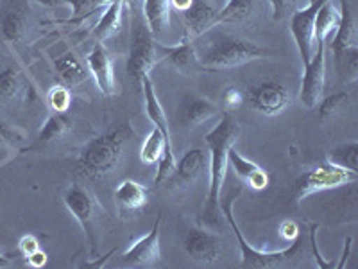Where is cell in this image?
Listing matches in <instances>:
<instances>
[{
    "mask_svg": "<svg viewBox=\"0 0 358 269\" xmlns=\"http://www.w3.org/2000/svg\"><path fill=\"white\" fill-rule=\"evenodd\" d=\"M86 63H88L90 74L94 76L95 81H97L99 90L106 97H111L118 92L117 88V78H115L113 72V63H111V57L108 54V50L102 47V43L94 45V49L90 50L88 56H86Z\"/></svg>",
    "mask_w": 358,
    "mask_h": 269,
    "instance_id": "12",
    "label": "cell"
},
{
    "mask_svg": "<svg viewBox=\"0 0 358 269\" xmlns=\"http://www.w3.org/2000/svg\"><path fill=\"white\" fill-rule=\"evenodd\" d=\"M280 235L285 239V241H296L297 237H299V226H297L296 221L292 219H287L281 223L280 226Z\"/></svg>",
    "mask_w": 358,
    "mask_h": 269,
    "instance_id": "37",
    "label": "cell"
},
{
    "mask_svg": "<svg viewBox=\"0 0 358 269\" xmlns=\"http://www.w3.org/2000/svg\"><path fill=\"white\" fill-rule=\"evenodd\" d=\"M357 178V172L337 167V165H334L330 162L322 163V165L312 169L310 172H305L301 178L297 179L296 200H303V198L310 196L313 192L328 191V188H337L342 187V185L353 184Z\"/></svg>",
    "mask_w": 358,
    "mask_h": 269,
    "instance_id": "6",
    "label": "cell"
},
{
    "mask_svg": "<svg viewBox=\"0 0 358 269\" xmlns=\"http://www.w3.org/2000/svg\"><path fill=\"white\" fill-rule=\"evenodd\" d=\"M224 104L228 108H238L244 102V94H242L238 88H229L226 94H224Z\"/></svg>",
    "mask_w": 358,
    "mask_h": 269,
    "instance_id": "39",
    "label": "cell"
},
{
    "mask_svg": "<svg viewBox=\"0 0 358 269\" xmlns=\"http://www.w3.org/2000/svg\"><path fill=\"white\" fill-rule=\"evenodd\" d=\"M271 50L264 49L260 45L251 43L248 40H236V38H226V40L217 41L210 49L204 50L199 57L201 67L212 70L233 69V67L248 65L255 60L268 56Z\"/></svg>",
    "mask_w": 358,
    "mask_h": 269,
    "instance_id": "5",
    "label": "cell"
},
{
    "mask_svg": "<svg viewBox=\"0 0 358 269\" xmlns=\"http://www.w3.org/2000/svg\"><path fill=\"white\" fill-rule=\"evenodd\" d=\"M18 248H20V251L24 253L25 257H29L31 253L40 249V242H38V239L34 235H24L20 239V242H18Z\"/></svg>",
    "mask_w": 358,
    "mask_h": 269,
    "instance_id": "41",
    "label": "cell"
},
{
    "mask_svg": "<svg viewBox=\"0 0 358 269\" xmlns=\"http://www.w3.org/2000/svg\"><path fill=\"white\" fill-rule=\"evenodd\" d=\"M324 41H319L312 60L305 65L301 83V102L306 108L317 106L322 99V92H324Z\"/></svg>",
    "mask_w": 358,
    "mask_h": 269,
    "instance_id": "9",
    "label": "cell"
},
{
    "mask_svg": "<svg viewBox=\"0 0 358 269\" xmlns=\"http://www.w3.org/2000/svg\"><path fill=\"white\" fill-rule=\"evenodd\" d=\"M142 0H124V4H127L129 8H136V4H140Z\"/></svg>",
    "mask_w": 358,
    "mask_h": 269,
    "instance_id": "46",
    "label": "cell"
},
{
    "mask_svg": "<svg viewBox=\"0 0 358 269\" xmlns=\"http://www.w3.org/2000/svg\"><path fill=\"white\" fill-rule=\"evenodd\" d=\"M57 76L70 86L81 85L83 81L88 79V70L85 69L81 62H79L73 53H65L54 62Z\"/></svg>",
    "mask_w": 358,
    "mask_h": 269,
    "instance_id": "23",
    "label": "cell"
},
{
    "mask_svg": "<svg viewBox=\"0 0 358 269\" xmlns=\"http://www.w3.org/2000/svg\"><path fill=\"white\" fill-rule=\"evenodd\" d=\"M348 101H350V94L348 92H338V94H334L330 97L319 101V120L321 123L330 120L337 111H341L342 108L346 106Z\"/></svg>",
    "mask_w": 358,
    "mask_h": 269,
    "instance_id": "32",
    "label": "cell"
},
{
    "mask_svg": "<svg viewBox=\"0 0 358 269\" xmlns=\"http://www.w3.org/2000/svg\"><path fill=\"white\" fill-rule=\"evenodd\" d=\"M171 4H172V8H174V9H178V11H181V13H183L185 9H188V8H190L192 0H171Z\"/></svg>",
    "mask_w": 358,
    "mask_h": 269,
    "instance_id": "44",
    "label": "cell"
},
{
    "mask_svg": "<svg viewBox=\"0 0 358 269\" xmlns=\"http://www.w3.org/2000/svg\"><path fill=\"white\" fill-rule=\"evenodd\" d=\"M122 9H124V0H113L110 6H108L106 13L102 15V18L99 20V24L94 29V36L99 41H104L108 38L113 36L115 33H118V29L122 25Z\"/></svg>",
    "mask_w": 358,
    "mask_h": 269,
    "instance_id": "25",
    "label": "cell"
},
{
    "mask_svg": "<svg viewBox=\"0 0 358 269\" xmlns=\"http://www.w3.org/2000/svg\"><path fill=\"white\" fill-rule=\"evenodd\" d=\"M158 54L159 60L167 62L169 65L174 67L179 72H192V70L197 67V56L196 50H194V45L190 43V38L185 36L183 41L174 47H165V45H158Z\"/></svg>",
    "mask_w": 358,
    "mask_h": 269,
    "instance_id": "16",
    "label": "cell"
},
{
    "mask_svg": "<svg viewBox=\"0 0 358 269\" xmlns=\"http://www.w3.org/2000/svg\"><path fill=\"white\" fill-rule=\"evenodd\" d=\"M133 137L129 126H118L110 133L99 134L90 140L78 158V172L90 181L106 178L120 162L124 146Z\"/></svg>",
    "mask_w": 358,
    "mask_h": 269,
    "instance_id": "2",
    "label": "cell"
},
{
    "mask_svg": "<svg viewBox=\"0 0 358 269\" xmlns=\"http://www.w3.org/2000/svg\"><path fill=\"white\" fill-rule=\"evenodd\" d=\"M208 165H210V156L203 149H190L183 158L179 160V163H176L174 178L172 179L179 187H187L201 172L208 171Z\"/></svg>",
    "mask_w": 358,
    "mask_h": 269,
    "instance_id": "17",
    "label": "cell"
},
{
    "mask_svg": "<svg viewBox=\"0 0 358 269\" xmlns=\"http://www.w3.org/2000/svg\"><path fill=\"white\" fill-rule=\"evenodd\" d=\"M47 99H49V104L54 111L65 113L70 108V92L65 86H54L49 92V95H47Z\"/></svg>",
    "mask_w": 358,
    "mask_h": 269,
    "instance_id": "34",
    "label": "cell"
},
{
    "mask_svg": "<svg viewBox=\"0 0 358 269\" xmlns=\"http://www.w3.org/2000/svg\"><path fill=\"white\" fill-rule=\"evenodd\" d=\"M25 24H27V8L24 0H11L2 11L0 29L2 36L8 41H18L24 36Z\"/></svg>",
    "mask_w": 358,
    "mask_h": 269,
    "instance_id": "18",
    "label": "cell"
},
{
    "mask_svg": "<svg viewBox=\"0 0 358 269\" xmlns=\"http://www.w3.org/2000/svg\"><path fill=\"white\" fill-rule=\"evenodd\" d=\"M70 127H72V120H70L65 113L56 111V113L50 115V117L45 120V124L40 130V134H38V140L43 144H50L54 142V140L62 139Z\"/></svg>",
    "mask_w": 358,
    "mask_h": 269,
    "instance_id": "27",
    "label": "cell"
},
{
    "mask_svg": "<svg viewBox=\"0 0 358 269\" xmlns=\"http://www.w3.org/2000/svg\"><path fill=\"white\" fill-rule=\"evenodd\" d=\"M217 13L206 0H192L190 8L183 11L185 29L188 36L196 38L217 25Z\"/></svg>",
    "mask_w": 358,
    "mask_h": 269,
    "instance_id": "14",
    "label": "cell"
},
{
    "mask_svg": "<svg viewBox=\"0 0 358 269\" xmlns=\"http://www.w3.org/2000/svg\"><path fill=\"white\" fill-rule=\"evenodd\" d=\"M143 13H145L147 27L152 36H156L169 24V0H145Z\"/></svg>",
    "mask_w": 358,
    "mask_h": 269,
    "instance_id": "26",
    "label": "cell"
},
{
    "mask_svg": "<svg viewBox=\"0 0 358 269\" xmlns=\"http://www.w3.org/2000/svg\"><path fill=\"white\" fill-rule=\"evenodd\" d=\"M222 212L224 216H226V219H228L229 226L233 228V232H235L236 241H238V248H241V253H242L241 268H245V269L276 268V265L290 264V262L299 261V258L306 255L305 244L299 241V237H297L296 241H292V246H290V248L281 249V251H274V253L257 251V249L252 248V246L245 241L241 228H238V224H236L235 217H233V198H228V200L222 201Z\"/></svg>",
    "mask_w": 358,
    "mask_h": 269,
    "instance_id": "3",
    "label": "cell"
},
{
    "mask_svg": "<svg viewBox=\"0 0 358 269\" xmlns=\"http://www.w3.org/2000/svg\"><path fill=\"white\" fill-rule=\"evenodd\" d=\"M351 242H353V239H351V237H348L346 239V249H344V253H342V258H341V262H338L337 265H335V268H344V264H346V261H348V257H350V251H351Z\"/></svg>",
    "mask_w": 358,
    "mask_h": 269,
    "instance_id": "43",
    "label": "cell"
},
{
    "mask_svg": "<svg viewBox=\"0 0 358 269\" xmlns=\"http://www.w3.org/2000/svg\"><path fill=\"white\" fill-rule=\"evenodd\" d=\"M165 147H172L171 142L165 139V134L155 126V130L149 133V137L145 139L142 146V151H140V156L145 163H158V160L162 158Z\"/></svg>",
    "mask_w": 358,
    "mask_h": 269,
    "instance_id": "29",
    "label": "cell"
},
{
    "mask_svg": "<svg viewBox=\"0 0 358 269\" xmlns=\"http://www.w3.org/2000/svg\"><path fill=\"white\" fill-rule=\"evenodd\" d=\"M143 88V99H145V111L147 117L151 118V123L165 134V139L171 142V130H169V120L167 115L163 111V106L159 104V99L155 92V86H152V81L149 76H145L142 81Z\"/></svg>",
    "mask_w": 358,
    "mask_h": 269,
    "instance_id": "22",
    "label": "cell"
},
{
    "mask_svg": "<svg viewBox=\"0 0 358 269\" xmlns=\"http://www.w3.org/2000/svg\"><path fill=\"white\" fill-rule=\"evenodd\" d=\"M251 11V0H229L228 4L217 13V24H224V22H242L245 18H249Z\"/></svg>",
    "mask_w": 358,
    "mask_h": 269,
    "instance_id": "30",
    "label": "cell"
},
{
    "mask_svg": "<svg viewBox=\"0 0 358 269\" xmlns=\"http://www.w3.org/2000/svg\"><path fill=\"white\" fill-rule=\"evenodd\" d=\"M238 133L235 120L229 115H222L220 123L204 137V142L210 149V188H208L206 207H204V221L208 224H217V207H219L220 188H222L224 178H226V167H228V151L233 146Z\"/></svg>",
    "mask_w": 358,
    "mask_h": 269,
    "instance_id": "1",
    "label": "cell"
},
{
    "mask_svg": "<svg viewBox=\"0 0 358 269\" xmlns=\"http://www.w3.org/2000/svg\"><path fill=\"white\" fill-rule=\"evenodd\" d=\"M326 2L328 0H310V4L306 8L299 9L290 17V33H292L294 41L297 45L303 65H306L312 60L313 53L317 49V43H315V18H317V11L321 9V6L326 4Z\"/></svg>",
    "mask_w": 358,
    "mask_h": 269,
    "instance_id": "8",
    "label": "cell"
},
{
    "mask_svg": "<svg viewBox=\"0 0 358 269\" xmlns=\"http://www.w3.org/2000/svg\"><path fill=\"white\" fill-rule=\"evenodd\" d=\"M328 162L337 165V167L348 169V171H358V144L348 142L337 146L328 153Z\"/></svg>",
    "mask_w": 358,
    "mask_h": 269,
    "instance_id": "28",
    "label": "cell"
},
{
    "mask_svg": "<svg viewBox=\"0 0 358 269\" xmlns=\"http://www.w3.org/2000/svg\"><path fill=\"white\" fill-rule=\"evenodd\" d=\"M185 251L192 261L212 264L220 255V239L203 228H192L185 237Z\"/></svg>",
    "mask_w": 358,
    "mask_h": 269,
    "instance_id": "13",
    "label": "cell"
},
{
    "mask_svg": "<svg viewBox=\"0 0 358 269\" xmlns=\"http://www.w3.org/2000/svg\"><path fill=\"white\" fill-rule=\"evenodd\" d=\"M45 262H47V253L41 251V249H36V251L31 253L27 257V264L31 268H43Z\"/></svg>",
    "mask_w": 358,
    "mask_h": 269,
    "instance_id": "42",
    "label": "cell"
},
{
    "mask_svg": "<svg viewBox=\"0 0 358 269\" xmlns=\"http://www.w3.org/2000/svg\"><path fill=\"white\" fill-rule=\"evenodd\" d=\"M147 188H143L138 181L126 179L115 191V200L124 212H136L147 205Z\"/></svg>",
    "mask_w": 358,
    "mask_h": 269,
    "instance_id": "21",
    "label": "cell"
},
{
    "mask_svg": "<svg viewBox=\"0 0 358 269\" xmlns=\"http://www.w3.org/2000/svg\"><path fill=\"white\" fill-rule=\"evenodd\" d=\"M6 265H9L8 257H4V255L0 253V268H6Z\"/></svg>",
    "mask_w": 358,
    "mask_h": 269,
    "instance_id": "47",
    "label": "cell"
},
{
    "mask_svg": "<svg viewBox=\"0 0 358 269\" xmlns=\"http://www.w3.org/2000/svg\"><path fill=\"white\" fill-rule=\"evenodd\" d=\"M274 20H281L292 8V0H271Z\"/></svg>",
    "mask_w": 358,
    "mask_h": 269,
    "instance_id": "40",
    "label": "cell"
},
{
    "mask_svg": "<svg viewBox=\"0 0 358 269\" xmlns=\"http://www.w3.org/2000/svg\"><path fill=\"white\" fill-rule=\"evenodd\" d=\"M341 22V9L335 4V0H328L321 6L315 18V43L324 41L334 31H337V25Z\"/></svg>",
    "mask_w": 358,
    "mask_h": 269,
    "instance_id": "24",
    "label": "cell"
},
{
    "mask_svg": "<svg viewBox=\"0 0 358 269\" xmlns=\"http://www.w3.org/2000/svg\"><path fill=\"white\" fill-rule=\"evenodd\" d=\"M162 216L152 224L151 232L145 237L138 239L131 248H127L122 253L124 265H131V268H142V265H151L156 261H159V228H162Z\"/></svg>",
    "mask_w": 358,
    "mask_h": 269,
    "instance_id": "11",
    "label": "cell"
},
{
    "mask_svg": "<svg viewBox=\"0 0 358 269\" xmlns=\"http://www.w3.org/2000/svg\"><path fill=\"white\" fill-rule=\"evenodd\" d=\"M22 90L20 70L17 67H8L0 72V101H11Z\"/></svg>",
    "mask_w": 358,
    "mask_h": 269,
    "instance_id": "31",
    "label": "cell"
},
{
    "mask_svg": "<svg viewBox=\"0 0 358 269\" xmlns=\"http://www.w3.org/2000/svg\"><path fill=\"white\" fill-rule=\"evenodd\" d=\"M24 140V134L20 133L15 127L8 126L6 123L0 120V142H8V144H20Z\"/></svg>",
    "mask_w": 358,
    "mask_h": 269,
    "instance_id": "35",
    "label": "cell"
},
{
    "mask_svg": "<svg viewBox=\"0 0 358 269\" xmlns=\"http://www.w3.org/2000/svg\"><path fill=\"white\" fill-rule=\"evenodd\" d=\"M331 49L337 60H342L351 49H357V25H355L353 13L346 0L341 2V22L335 31Z\"/></svg>",
    "mask_w": 358,
    "mask_h": 269,
    "instance_id": "15",
    "label": "cell"
},
{
    "mask_svg": "<svg viewBox=\"0 0 358 269\" xmlns=\"http://www.w3.org/2000/svg\"><path fill=\"white\" fill-rule=\"evenodd\" d=\"M219 108L204 97H190L181 108V123L188 127H196L206 123L208 118L215 117Z\"/></svg>",
    "mask_w": 358,
    "mask_h": 269,
    "instance_id": "20",
    "label": "cell"
},
{
    "mask_svg": "<svg viewBox=\"0 0 358 269\" xmlns=\"http://www.w3.org/2000/svg\"><path fill=\"white\" fill-rule=\"evenodd\" d=\"M346 56H348L346 81L348 83H355L358 79V50L351 49L350 53L346 54Z\"/></svg>",
    "mask_w": 358,
    "mask_h": 269,
    "instance_id": "36",
    "label": "cell"
},
{
    "mask_svg": "<svg viewBox=\"0 0 358 269\" xmlns=\"http://www.w3.org/2000/svg\"><path fill=\"white\" fill-rule=\"evenodd\" d=\"M133 20H131V43L129 57H127V76L134 86H142L145 76H149L152 67L159 62L158 47H156L152 34L143 22L142 15L136 8H131Z\"/></svg>",
    "mask_w": 358,
    "mask_h": 269,
    "instance_id": "4",
    "label": "cell"
},
{
    "mask_svg": "<svg viewBox=\"0 0 358 269\" xmlns=\"http://www.w3.org/2000/svg\"><path fill=\"white\" fill-rule=\"evenodd\" d=\"M315 233H317V224H310V244H312L313 255H315V261H317V265H319V268H322V269L334 268V264H330V262H326L324 258H322L321 253H319L317 241H315Z\"/></svg>",
    "mask_w": 358,
    "mask_h": 269,
    "instance_id": "38",
    "label": "cell"
},
{
    "mask_svg": "<svg viewBox=\"0 0 358 269\" xmlns=\"http://www.w3.org/2000/svg\"><path fill=\"white\" fill-rule=\"evenodd\" d=\"M111 2H113V0H92V4H95V6H104V4L110 6Z\"/></svg>",
    "mask_w": 358,
    "mask_h": 269,
    "instance_id": "45",
    "label": "cell"
},
{
    "mask_svg": "<svg viewBox=\"0 0 358 269\" xmlns=\"http://www.w3.org/2000/svg\"><path fill=\"white\" fill-rule=\"evenodd\" d=\"M174 171H176L174 151H172V147H165L162 158L158 160V172H156L155 184H163V181L171 179L172 176H174Z\"/></svg>",
    "mask_w": 358,
    "mask_h": 269,
    "instance_id": "33",
    "label": "cell"
},
{
    "mask_svg": "<svg viewBox=\"0 0 358 269\" xmlns=\"http://www.w3.org/2000/svg\"><path fill=\"white\" fill-rule=\"evenodd\" d=\"M248 101L260 113L278 115L290 104V94L280 83L264 81L249 88Z\"/></svg>",
    "mask_w": 358,
    "mask_h": 269,
    "instance_id": "10",
    "label": "cell"
},
{
    "mask_svg": "<svg viewBox=\"0 0 358 269\" xmlns=\"http://www.w3.org/2000/svg\"><path fill=\"white\" fill-rule=\"evenodd\" d=\"M63 201H65L66 208H69V212L73 216V219L78 221L81 224V228L85 230L90 248H92V253H94L99 244V230L97 224H95L97 203H95L94 196L86 188L79 187V185H70L66 188Z\"/></svg>",
    "mask_w": 358,
    "mask_h": 269,
    "instance_id": "7",
    "label": "cell"
},
{
    "mask_svg": "<svg viewBox=\"0 0 358 269\" xmlns=\"http://www.w3.org/2000/svg\"><path fill=\"white\" fill-rule=\"evenodd\" d=\"M228 163H231L233 171L236 172V176L241 179H244L249 187L262 191L268 185V174L262 167H258L257 163L251 162V160L244 158L241 153L236 151L235 147H229L228 151Z\"/></svg>",
    "mask_w": 358,
    "mask_h": 269,
    "instance_id": "19",
    "label": "cell"
}]
</instances>
